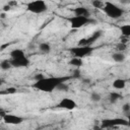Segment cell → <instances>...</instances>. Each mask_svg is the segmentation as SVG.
<instances>
[{"instance_id":"1","label":"cell","mask_w":130,"mask_h":130,"mask_svg":"<svg viewBox=\"0 0 130 130\" xmlns=\"http://www.w3.org/2000/svg\"><path fill=\"white\" fill-rule=\"evenodd\" d=\"M71 76H50V77H43L39 80H35V83L32 84V87L44 92H52L54 91L57 86L62 83L66 82L68 79H70Z\"/></svg>"},{"instance_id":"2","label":"cell","mask_w":130,"mask_h":130,"mask_svg":"<svg viewBox=\"0 0 130 130\" xmlns=\"http://www.w3.org/2000/svg\"><path fill=\"white\" fill-rule=\"evenodd\" d=\"M102 10L110 17L113 19H118L120 18L123 14H124V9L121 8L120 6H118L115 3H112L110 1L104 2V6L102 8Z\"/></svg>"},{"instance_id":"3","label":"cell","mask_w":130,"mask_h":130,"mask_svg":"<svg viewBox=\"0 0 130 130\" xmlns=\"http://www.w3.org/2000/svg\"><path fill=\"white\" fill-rule=\"evenodd\" d=\"M26 10L34 14H41L48 10V5L45 0H32L26 4Z\"/></svg>"},{"instance_id":"4","label":"cell","mask_w":130,"mask_h":130,"mask_svg":"<svg viewBox=\"0 0 130 130\" xmlns=\"http://www.w3.org/2000/svg\"><path fill=\"white\" fill-rule=\"evenodd\" d=\"M68 21H69L71 27L75 28V29H78V28L86 25L87 23L93 22V20L90 17H88V16H79V15H74V16L69 17Z\"/></svg>"},{"instance_id":"5","label":"cell","mask_w":130,"mask_h":130,"mask_svg":"<svg viewBox=\"0 0 130 130\" xmlns=\"http://www.w3.org/2000/svg\"><path fill=\"white\" fill-rule=\"evenodd\" d=\"M127 126L129 125L128 119L124 118H112V119H104L101 122V128H113L117 126Z\"/></svg>"},{"instance_id":"6","label":"cell","mask_w":130,"mask_h":130,"mask_svg":"<svg viewBox=\"0 0 130 130\" xmlns=\"http://www.w3.org/2000/svg\"><path fill=\"white\" fill-rule=\"evenodd\" d=\"M92 51L93 49L90 46H80V45L70 49V53L73 55V57H77L81 59L86 56H89L92 53Z\"/></svg>"},{"instance_id":"7","label":"cell","mask_w":130,"mask_h":130,"mask_svg":"<svg viewBox=\"0 0 130 130\" xmlns=\"http://www.w3.org/2000/svg\"><path fill=\"white\" fill-rule=\"evenodd\" d=\"M3 121H4V123L9 124V125H19L24 121V118L17 116V115L5 113L3 115Z\"/></svg>"},{"instance_id":"8","label":"cell","mask_w":130,"mask_h":130,"mask_svg":"<svg viewBox=\"0 0 130 130\" xmlns=\"http://www.w3.org/2000/svg\"><path fill=\"white\" fill-rule=\"evenodd\" d=\"M59 108L64 109V110H68V111H72L74 109L77 108V104L74 100L70 99V98H63L57 105Z\"/></svg>"},{"instance_id":"9","label":"cell","mask_w":130,"mask_h":130,"mask_svg":"<svg viewBox=\"0 0 130 130\" xmlns=\"http://www.w3.org/2000/svg\"><path fill=\"white\" fill-rule=\"evenodd\" d=\"M12 67L15 68H21V67H27L30 64L29 59L26 56L20 57V58H16V59H9Z\"/></svg>"},{"instance_id":"10","label":"cell","mask_w":130,"mask_h":130,"mask_svg":"<svg viewBox=\"0 0 130 130\" xmlns=\"http://www.w3.org/2000/svg\"><path fill=\"white\" fill-rule=\"evenodd\" d=\"M74 15H79V16H89V10L84 7V6H78L72 9Z\"/></svg>"},{"instance_id":"11","label":"cell","mask_w":130,"mask_h":130,"mask_svg":"<svg viewBox=\"0 0 130 130\" xmlns=\"http://www.w3.org/2000/svg\"><path fill=\"white\" fill-rule=\"evenodd\" d=\"M112 59L117 63H122V62H124L126 60V55L124 54V52L117 51V52L112 54Z\"/></svg>"},{"instance_id":"12","label":"cell","mask_w":130,"mask_h":130,"mask_svg":"<svg viewBox=\"0 0 130 130\" xmlns=\"http://www.w3.org/2000/svg\"><path fill=\"white\" fill-rule=\"evenodd\" d=\"M112 85H113V87L116 88V89H123V88H125V86H126V80L123 79V78H117V79H115V80L113 81Z\"/></svg>"},{"instance_id":"13","label":"cell","mask_w":130,"mask_h":130,"mask_svg":"<svg viewBox=\"0 0 130 130\" xmlns=\"http://www.w3.org/2000/svg\"><path fill=\"white\" fill-rule=\"evenodd\" d=\"M9 55H10V59H16V58H20V57L25 56L23 50H21V49H13Z\"/></svg>"},{"instance_id":"14","label":"cell","mask_w":130,"mask_h":130,"mask_svg":"<svg viewBox=\"0 0 130 130\" xmlns=\"http://www.w3.org/2000/svg\"><path fill=\"white\" fill-rule=\"evenodd\" d=\"M39 49H40V51L42 53L47 54V53H50L51 52L52 47H51V45L49 43H41L40 46H39Z\"/></svg>"},{"instance_id":"15","label":"cell","mask_w":130,"mask_h":130,"mask_svg":"<svg viewBox=\"0 0 130 130\" xmlns=\"http://www.w3.org/2000/svg\"><path fill=\"white\" fill-rule=\"evenodd\" d=\"M121 98H122V95H121L120 93L116 92V91H113V92H111V93L109 94V101H110L111 104L117 103V101H119Z\"/></svg>"},{"instance_id":"16","label":"cell","mask_w":130,"mask_h":130,"mask_svg":"<svg viewBox=\"0 0 130 130\" xmlns=\"http://www.w3.org/2000/svg\"><path fill=\"white\" fill-rule=\"evenodd\" d=\"M120 30H121L123 37H125V38L130 37V24H123L122 26H120Z\"/></svg>"},{"instance_id":"17","label":"cell","mask_w":130,"mask_h":130,"mask_svg":"<svg viewBox=\"0 0 130 130\" xmlns=\"http://www.w3.org/2000/svg\"><path fill=\"white\" fill-rule=\"evenodd\" d=\"M70 65H73L75 67H80L83 65V60L81 58H77V57H72L71 60L69 61Z\"/></svg>"},{"instance_id":"18","label":"cell","mask_w":130,"mask_h":130,"mask_svg":"<svg viewBox=\"0 0 130 130\" xmlns=\"http://www.w3.org/2000/svg\"><path fill=\"white\" fill-rule=\"evenodd\" d=\"M11 68H12V65H11L9 59L8 60L5 59V60H2L0 62V69H2V70H9Z\"/></svg>"},{"instance_id":"19","label":"cell","mask_w":130,"mask_h":130,"mask_svg":"<svg viewBox=\"0 0 130 130\" xmlns=\"http://www.w3.org/2000/svg\"><path fill=\"white\" fill-rule=\"evenodd\" d=\"M101 100H102L101 93H99V92H96V91H93V92L90 93V101H92V102H94V103H98V102H100Z\"/></svg>"},{"instance_id":"20","label":"cell","mask_w":130,"mask_h":130,"mask_svg":"<svg viewBox=\"0 0 130 130\" xmlns=\"http://www.w3.org/2000/svg\"><path fill=\"white\" fill-rule=\"evenodd\" d=\"M91 4L94 8H99V9H102L104 6V2L102 0H92Z\"/></svg>"},{"instance_id":"21","label":"cell","mask_w":130,"mask_h":130,"mask_svg":"<svg viewBox=\"0 0 130 130\" xmlns=\"http://www.w3.org/2000/svg\"><path fill=\"white\" fill-rule=\"evenodd\" d=\"M56 89H58V90H63V91H67V90L69 89V85H68L67 83H65V82H62V83H60V84L57 86Z\"/></svg>"},{"instance_id":"22","label":"cell","mask_w":130,"mask_h":130,"mask_svg":"<svg viewBox=\"0 0 130 130\" xmlns=\"http://www.w3.org/2000/svg\"><path fill=\"white\" fill-rule=\"evenodd\" d=\"M122 111L125 113V115L128 117L129 113H130V104L129 103H125L123 106H122Z\"/></svg>"},{"instance_id":"23","label":"cell","mask_w":130,"mask_h":130,"mask_svg":"<svg viewBox=\"0 0 130 130\" xmlns=\"http://www.w3.org/2000/svg\"><path fill=\"white\" fill-rule=\"evenodd\" d=\"M116 48H117V51H119V52H124V51L127 49V45L124 44V43H120V44L117 45Z\"/></svg>"},{"instance_id":"24","label":"cell","mask_w":130,"mask_h":130,"mask_svg":"<svg viewBox=\"0 0 130 130\" xmlns=\"http://www.w3.org/2000/svg\"><path fill=\"white\" fill-rule=\"evenodd\" d=\"M16 91V89L14 88V87H10V88H7L5 91H4V93H14Z\"/></svg>"},{"instance_id":"25","label":"cell","mask_w":130,"mask_h":130,"mask_svg":"<svg viewBox=\"0 0 130 130\" xmlns=\"http://www.w3.org/2000/svg\"><path fill=\"white\" fill-rule=\"evenodd\" d=\"M43 77H44V75H43L42 73H38V74L35 75L34 78H35V80H39V79H41V78H43Z\"/></svg>"},{"instance_id":"26","label":"cell","mask_w":130,"mask_h":130,"mask_svg":"<svg viewBox=\"0 0 130 130\" xmlns=\"http://www.w3.org/2000/svg\"><path fill=\"white\" fill-rule=\"evenodd\" d=\"M121 4H123V5H127V4H129V2H130V0H118Z\"/></svg>"},{"instance_id":"27","label":"cell","mask_w":130,"mask_h":130,"mask_svg":"<svg viewBox=\"0 0 130 130\" xmlns=\"http://www.w3.org/2000/svg\"><path fill=\"white\" fill-rule=\"evenodd\" d=\"M10 8H11V6L8 4V5H5V6L3 7V10H4V11H7V10H10Z\"/></svg>"},{"instance_id":"28","label":"cell","mask_w":130,"mask_h":130,"mask_svg":"<svg viewBox=\"0 0 130 130\" xmlns=\"http://www.w3.org/2000/svg\"><path fill=\"white\" fill-rule=\"evenodd\" d=\"M4 79H2V78H0V85H2V84H4Z\"/></svg>"},{"instance_id":"29","label":"cell","mask_w":130,"mask_h":130,"mask_svg":"<svg viewBox=\"0 0 130 130\" xmlns=\"http://www.w3.org/2000/svg\"><path fill=\"white\" fill-rule=\"evenodd\" d=\"M59 1H64V0H59Z\"/></svg>"},{"instance_id":"30","label":"cell","mask_w":130,"mask_h":130,"mask_svg":"<svg viewBox=\"0 0 130 130\" xmlns=\"http://www.w3.org/2000/svg\"><path fill=\"white\" fill-rule=\"evenodd\" d=\"M50 1H52V0H50Z\"/></svg>"}]
</instances>
